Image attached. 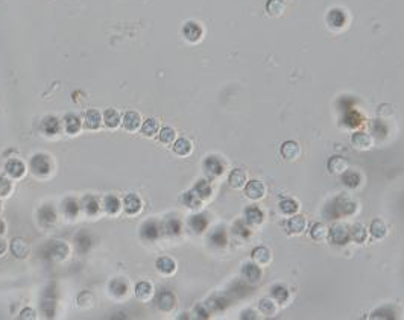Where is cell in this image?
<instances>
[{
    "label": "cell",
    "instance_id": "obj_58",
    "mask_svg": "<svg viewBox=\"0 0 404 320\" xmlns=\"http://www.w3.org/2000/svg\"><path fill=\"white\" fill-rule=\"evenodd\" d=\"M242 319H256V313L254 311H243Z\"/></svg>",
    "mask_w": 404,
    "mask_h": 320
},
{
    "label": "cell",
    "instance_id": "obj_3",
    "mask_svg": "<svg viewBox=\"0 0 404 320\" xmlns=\"http://www.w3.org/2000/svg\"><path fill=\"white\" fill-rule=\"evenodd\" d=\"M69 255V248L62 241H52L46 246V256L54 258V260H64Z\"/></svg>",
    "mask_w": 404,
    "mask_h": 320
},
{
    "label": "cell",
    "instance_id": "obj_43",
    "mask_svg": "<svg viewBox=\"0 0 404 320\" xmlns=\"http://www.w3.org/2000/svg\"><path fill=\"white\" fill-rule=\"evenodd\" d=\"M280 210L286 216H294L298 211V203L294 199H284L280 202Z\"/></svg>",
    "mask_w": 404,
    "mask_h": 320
},
{
    "label": "cell",
    "instance_id": "obj_32",
    "mask_svg": "<svg viewBox=\"0 0 404 320\" xmlns=\"http://www.w3.org/2000/svg\"><path fill=\"white\" fill-rule=\"evenodd\" d=\"M284 8H286V5L283 0H268V3H266V11L272 17H280L284 12Z\"/></svg>",
    "mask_w": 404,
    "mask_h": 320
},
{
    "label": "cell",
    "instance_id": "obj_53",
    "mask_svg": "<svg viewBox=\"0 0 404 320\" xmlns=\"http://www.w3.org/2000/svg\"><path fill=\"white\" fill-rule=\"evenodd\" d=\"M394 317H395V311L392 308H389V306L372 313V319H394Z\"/></svg>",
    "mask_w": 404,
    "mask_h": 320
},
{
    "label": "cell",
    "instance_id": "obj_47",
    "mask_svg": "<svg viewBox=\"0 0 404 320\" xmlns=\"http://www.w3.org/2000/svg\"><path fill=\"white\" fill-rule=\"evenodd\" d=\"M175 137H176L175 129H172V128H169V126L163 128V129L160 131V134H158V138H160V141H161L163 144H170V143H173Z\"/></svg>",
    "mask_w": 404,
    "mask_h": 320
},
{
    "label": "cell",
    "instance_id": "obj_11",
    "mask_svg": "<svg viewBox=\"0 0 404 320\" xmlns=\"http://www.w3.org/2000/svg\"><path fill=\"white\" fill-rule=\"evenodd\" d=\"M123 208L125 211L128 213L129 216H134L137 213H140L142 210V201L138 198L137 194H128L123 201Z\"/></svg>",
    "mask_w": 404,
    "mask_h": 320
},
{
    "label": "cell",
    "instance_id": "obj_54",
    "mask_svg": "<svg viewBox=\"0 0 404 320\" xmlns=\"http://www.w3.org/2000/svg\"><path fill=\"white\" fill-rule=\"evenodd\" d=\"M226 305H228V301L223 299V298H213V299L208 301V306H210L211 310H214V311L223 310Z\"/></svg>",
    "mask_w": 404,
    "mask_h": 320
},
{
    "label": "cell",
    "instance_id": "obj_48",
    "mask_svg": "<svg viewBox=\"0 0 404 320\" xmlns=\"http://www.w3.org/2000/svg\"><path fill=\"white\" fill-rule=\"evenodd\" d=\"M327 234H328V231H327V228H325L322 223H314V225L312 226V231H310L312 238L316 240V241L324 240V238L327 237Z\"/></svg>",
    "mask_w": 404,
    "mask_h": 320
},
{
    "label": "cell",
    "instance_id": "obj_26",
    "mask_svg": "<svg viewBox=\"0 0 404 320\" xmlns=\"http://www.w3.org/2000/svg\"><path fill=\"white\" fill-rule=\"evenodd\" d=\"M173 152L180 156H187L192 152V141L187 138H178L173 144Z\"/></svg>",
    "mask_w": 404,
    "mask_h": 320
},
{
    "label": "cell",
    "instance_id": "obj_18",
    "mask_svg": "<svg viewBox=\"0 0 404 320\" xmlns=\"http://www.w3.org/2000/svg\"><path fill=\"white\" fill-rule=\"evenodd\" d=\"M74 244H76V249H78L79 253H85V252H88V249L92 248L93 240L90 237V234L82 231V232L78 234L76 238H74Z\"/></svg>",
    "mask_w": 404,
    "mask_h": 320
},
{
    "label": "cell",
    "instance_id": "obj_59",
    "mask_svg": "<svg viewBox=\"0 0 404 320\" xmlns=\"http://www.w3.org/2000/svg\"><path fill=\"white\" fill-rule=\"evenodd\" d=\"M5 251H6V243L2 238H0V255H2Z\"/></svg>",
    "mask_w": 404,
    "mask_h": 320
},
{
    "label": "cell",
    "instance_id": "obj_27",
    "mask_svg": "<svg viewBox=\"0 0 404 320\" xmlns=\"http://www.w3.org/2000/svg\"><path fill=\"white\" fill-rule=\"evenodd\" d=\"M181 202L188 206V208H192V210H196V208H201L202 205V199L199 198V196L195 193V191H187L181 196Z\"/></svg>",
    "mask_w": 404,
    "mask_h": 320
},
{
    "label": "cell",
    "instance_id": "obj_1",
    "mask_svg": "<svg viewBox=\"0 0 404 320\" xmlns=\"http://www.w3.org/2000/svg\"><path fill=\"white\" fill-rule=\"evenodd\" d=\"M356 210H357V205L354 202H351L349 199L339 196V198H336L330 205L325 208L324 216L327 219H339V217H342V216L354 214Z\"/></svg>",
    "mask_w": 404,
    "mask_h": 320
},
{
    "label": "cell",
    "instance_id": "obj_55",
    "mask_svg": "<svg viewBox=\"0 0 404 320\" xmlns=\"http://www.w3.org/2000/svg\"><path fill=\"white\" fill-rule=\"evenodd\" d=\"M11 188H12L11 181L3 176H0V196H8Z\"/></svg>",
    "mask_w": 404,
    "mask_h": 320
},
{
    "label": "cell",
    "instance_id": "obj_45",
    "mask_svg": "<svg viewBox=\"0 0 404 320\" xmlns=\"http://www.w3.org/2000/svg\"><path fill=\"white\" fill-rule=\"evenodd\" d=\"M150 293H152V286L149 284V282H138L137 287H135V294L138 299H147L150 296Z\"/></svg>",
    "mask_w": 404,
    "mask_h": 320
},
{
    "label": "cell",
    "instance_id": "obj_41",
    "mask_svg": "<svg viewBox=\"0 0 404 320\" xmlns=\"http://www.w3.org/2000/svg\"><path fill=\"white\" fill-rule=\"evenodd\" d=\"M142 132L146 137H154L158 132V121L155 118H146L142 125Z\"/></svg>",
    "mask_w": 404,
    "mask_h": 320
},
{
    "label": "cell",
    "instance_id": "obj_52",
    "mask_svg": "<svg viewBox=\"0 0 404 320\" xmlns=\"http://www.w3.org/2000/svg\"><path fill=\"white\" fill-rule=\"evenodd\" d=\"M260 311L266 316L275 314V303L271 299H261L260 301Z\"/></svg>",
    "mask_w": 404,
    "mask_h": 320
},
{
    "label": "cell",
    "instance_id": "obj_23",
    "mask_svg": "<svg viewBox=\"0 0 404 320\" xmlns=\"http://www.w3.org/2000/svg\"><path fill=\"white\" fill-rule=\"evenodd\" d=\"M327 21L331 28H344L345 26V14L340 9H331L327 16Z\"/></svg>",
    "mask_w": 404,
    "mask_h": 320
},
{
    "label": "cell",
    "instance_id": "obj_7",
    "mask_svg": "<svg viewBox=\"0 0 404 320\" xmlns=\"http://www.w3.org/2000/svg\"><path fill=\"white\" fill-rule=\"evenodd\" d=\"M245 193L249 199H261L264 193H266V187H264V184L261 181H249L245 187Z\"/></svg>",
    "mask_w": 404,
    "mask_h": 320
},
{
    "label": "cell",
    "instance_id": "obj_12",
    "mask_svg": "<svg viewBox=\"0 0 404 320\" xmlns=\"http://www.w3.org/2000/svg\"><path fill=\"white\" fill-rule=\"evenodd\" d=\"M327 167H328V171H330V173L339 175V173H344L345 170H348V161L342 156H333L328 159Z\"/></svg>",
    "mask_w": 404,
    "mask_h": 320
},
{
    "label": "cell",
    "instance_id": "obj_9",
    "mask_svg": "<svg viewBox=\"0 0 404 320\" xmlns=\"http://www.w3.org/2000/svg\"><path fill=\"white\" fill-rule=\"evenodd\" d=\"M281 155L287 161H295L301 155V147L296 141H286L281 146Z\"/></svg>",
    "mask_w": 404,
    "mask_h": 320
},
{
    "label": "cell",
    "instance_id": "obj_34",
    "mask_svg": "<svg viewBox=\"0 0 404 320\" xmlns=\"http://www.w3.org/2000/svg\"><path fill=\"white\" fill-rule=\"evenodd\" d=\"M188 225H190V228H192L195 232L201 234V232L205 231V228H207V225H208V221H207L205 216L196 214V216L190 217V221H188Z\"/></svg>",
    "mask_w": 404,
    "mask_h": 320
},
{
    "label": "cell",
    "instance_id": "obj_36",
    "mask_svg": "<svg viewBox=\"0 0 404 320\" xmlns=\"http://www.w3.org/2000/svg\"><path fill=\"white\" fill-rule=\"evenodd\" d=\"M349 237L356 243H363L366 237H368V231H366V228L362 223H356L349 231Z\"/></svg>",
    "mask_w": 404,
    "mask_h": 320
},
{
    "label": "cell",
    "instance_id": "obj_29",
    "mask_svg": "<svg viewBox=\"0 0 404 320\" xmlns=\"http://www.w3.org/2000/svg\"><path fill=\"white\" fill-rule=\"evenodd\" d=\"M38 219H40V221L43 225H52L54 221L56 220V213L50 205H46L38 211Z\"/></svg>",
    "mask_w": 404,
    "mask_h": 320
},
{
    "label": "cell",
    "instance_id": "obj_38",
    "mask_svg": "<svg viewBox=\"0 0 404 320\" xmlns=\"http://www.w3.org/2000/svg\"><path fill=\"white\" fill-rule=\"evenodd\" d=\"M110 290L114 296H125L126 291H128V284H126L125 279H112L110 284Z\"/></svg>",
    "mask_w": 404,
    "mask_h": 320
},
{
    "label": "cell",
    "instance_id": "obj_2",
    "mask_svg": "<svg viewBox=\"0 0 404 320\" xmlns=\"http://www.w3.org/2000/svg\"><path fill=\"white\" fill-rule=\"evenodd\" d=\"M31 170L37 176H47L50 173V161L49 156L38 153L31 159Z\"/></svg>",
    "mask_w": 404,
    "mask_h": 320
},
{
    "label": "cell",
    "instance_id": "obj_51",
    "mask_svg": "<svg viewBox=\"0 0 404 320\" xmlns=\"http://www.w3.org/2000/svg\"><path fill=\"white\" fill-rule=\"evenodd\" d=\"M345 123H347L348 128H356L362 123V117H360L359 113H356V111H351V113H348L345 116Z\"/></svg>",
    "mask_w": 404,
    "mask_h": 320
},
{
    "label": "cell",
    "instance_id": "obj_22",
    "mask_svg": "<svg viewBox=\"0 0 404 320\" xmlns=\"http://www.w3.org/2000/svg\"><path fill=\"white\" fill-rule=\"evenodd\" d=\"M306 226H307V221H306V219L302 217V216L294 214L292 217L289 219V221H287V229L290 232H294V234H301L302 231L306 229Z\"/></svg>",
    "mask_w": 404,
    "mask_h": 320
},
{
    "label": "cell",
    "instance_id": "obj_31",
    "mask_svg": "<svg viewBox=\"0 0 404 320\" xmlns=\"http://www.w3.org/2000/svg\"><path fill=\"white\" fill-rule=\"evenodd\" d=\"M369 232H371V236L377 240H382L386 237V234H387V228L386 225L383 223L382 220H374L372 223H371V228H369Z\"/></svg>",
    "mask_w": 404,
    "mask_h": 320
},
{
    "label": "cell",
    "instance_id": "obj_14",
    "mask_svg": "<svg viewBox=\"0 0 404 320\" xmlns=\"http://www.w3.org/2000/svg\"><path fill=\"white\" fill-rule=\"evenodd\" d=\"M157 305H158V308L163 310V311H170L175 306V296L170 291L163 290L157 298Z\"/></svg>",
    "mask_w": 404,
    "mask_h": 320
},
{
    "label": "cell",
    "instance_id": "obj_50",
    "mask_svg": "<svg viewBox=\"0 0 404 320\" xmlns=\"http://www.w3.org/2000/svg\"><path fill=\"white\" fill-rule=\"evenodd\" d=\"M166 232L170 236H178L181 232V221L178 219H169L166 221Z\"/></svg>",
    "mask_w": 404,
    "mask_h": 320
},
{
    "label": "cell",
    "instance_id": "obj_19",
    "mask_svg": "<svg viewBox=\"0 0 404 320\" xmlns=\"http://www.w3.org/2000/svg\"><path fill=\"white\" fill-rule=\"evenodd\" d=\"M228 182L233 188H242L246 185V173L242 168H234L230 173Z\"/></svg>",
    "mask_w": 404,
    "mask_h": 320
},
{
    "label": "cell",
    "instance_id": "obj_44",
    "mask_svg": "<svg viewBox=\"0 0 404 320\" xmlns=\"http://www.w3.org/2000/svg\"><path fill=\"white\" fill-rule=\"evenodd\" d=\"M119 210H120V202H119V199L116 198V196H112V194L107 196L105 198V211L108 214H116V213H119Z\"/></svg>",
    "mask_w": 404,
    "mask_h": 320
},
{
    "label": "cell",
    "instance_id": "obj_49",
    "mask_svg": "<svg viewBox=\"0 0 404 320\" xmlns=\"http://www.w3.org/2000/svg\"><path fill=\"white\" fill-rule=\"evenodd\" d=\"M233 231H234L236 236L242 237V238H248L249 234H251V232H249V228L246 226V221H243V220L236 221V225H234Z\"/></svg>",
    "mask_w": 404,
    "mask_h": 320
},
{
    "label": "cell",
    "instance_id": "obj_24",
    "mask_svg": "<svg viewBox=\"0 0 404 320\" xmlns=\"http://www.w3.org/2000/svg\"><path fill=\"white\" fill-rule=\"evenodd\" d=\"M11 252L17 258H26L29 253V248L21 238H14L11 241Z\"/></svg>",
    "mask_w": 404,
    "mask_h": 320
},
{
    "label": "cell",
    "instance_id": "obj_5",
    "mask_svg": "<svg viewBox=\"0 0 404 320\" xmlns=\"http://www.w3.org/2000/svg\"><path fill=\"white\" fill-rule=\"evenodd\" d=\"M183 35H184V38L187 41H190V43H196L201 40V36H202V28H201V24L196 23V21H187L184 24V28H183Z\"/></svg>",
    "mask_w": 404,
    "mask_h": 320
},
{
    "label": "cell",
    "instance_id": "obj_25",
    "mask_svg": "<svg viewBox=\"0 0 404 320\" xmlns=\"http://www.w3.org/2000/svg\"><path fill=\"white\" fill-rule=\"evenodd\" d=\"M351 141L357 149H368V147H371V144H372L371 137L365 132H354L351 137Z\"/></svg>",
    "mask_w": 404,
    "mask_h": 320
},
{
    "label": "cell",
    "instance_id": "obj_33",
    "mask_svg": "<svg viewBox=\"0 0 404 320\" xmlns=\"http://www.w3.org/2000/svg\"><path fill=\"white\" fill-rule=\"evenodd\" d=\"M252 260H254L258 266H264L271 261V252L266 248H257L252 251Z\"/></svg>",
    "mask_w": 404,
    "mask_h": 320
},
{
    "label": "cell",
    "instance_id": "obj_21",
    "mask_svg": "<svg viewBox=\"0 0 404 320\" xmlns=\"http://www.w3.org/2000/svg\"><path fill=\"white\" fill-rule=\"evenodd\" d=\"M100 123H102V116H100V113L97 109H88L87 111V114H85V126L88 129H99L100 126Z\"/></svg>",
    "mask_w": 404,
    "mask_h": 320
},
{
    "label": "cell",
    "instance_id": "obj_40",
    "mask_svg": "<svg viewBox=\"0 0 404 320\" xmlns=\"http://www.w3.org/2000/svg\"><path fill=\"white\" fill-rule=\"evenodd\" d=\"M193 191L199 196L201 199H207V198H210V196H211V185H210L207 181L201 179V181L196 182Z\"/></svg>",
    "mask_w": 404,
    "mask_h": 320
},
{
    "label": "cell",
    "instance_id": "obj_46",
    "mask_svg": "<svg viewBox=\"0 0 404 320\" xmlns=\"http://www.w3.org/2000/svg\"><path fill=\"white\" fill-rule=\"evenodd\" d=\"M210 241L214 246H218V248H222V246H225L226 244V234H225V231L223 229L213 231L211 236H210Z\"/></svg>",
    "mask_w": 404,
    "mask_h": 320
},
{
    "label": "cell",
    "instance_id": "obj_56",
    "mask_svg": "<svg viewBox=\"0 0 404 320\" xmlns=\"http://www.w3.org/2000/svg\"><path fill=\"white\" fill-rule=\"evenodd\" d=\"M195 313L199 319H208V311L205 310V306L204 305H198L196 308H195Z\"/></svg>",
    "mask_w": 404,
    "mask_h": 320
},
{
    "label": "cell",
    "instance_id": "obj_10",
    "mask_svg": "<svg viewBox=\"0 0 404 320\" xmlns=\"http://www.w3.org/2000/svg\"><path fill=\"white\" fill-rule=\"evenodd\" d=\"M122 123H123V128H125L126 131L134 132V131H137L138 128H140V125H142V117H140V114L137 113V111H128V113H126V114L123 116Z\"/></svg>",
    "mask_w": 404,
    "mask_h": 320
},
{
    "label": "cell",
    "instance_id": "obj_35",
    "mask_svg": "<svg viewBox=\"0 0 404 320\" xmlns=\"http://www.w3.org/2000/svg\"><path fill=\"white\" fill-rule=\"evenodd\" d=\"M342 182L348 188H356V187H359V184H360V175L356 173V171L345 170L342 173Z\"/></svg>",
    "mask_w": 404,
    "mask_h": 320
},
{
    "label": "cell",
    "instance_id": "obj_28",
    "mask_svg": "<svg viewBox=\"0 0 404 320\" xmlns=\"http://www.w3.org/2000/svg\"><path fill=\"white\" fill-rule=\"evenodd\" d=\"M157 269L164 275H170V273L175 272L176 264H175V261L172 260V258L161 256V258H158V261H157Z\"/></svg>",
    "mask_w": 404,
    "mask_h": 320
},
{
    "label": "cell",
    "instance_id": "obj_8",
    "mask_svg": "<svg viewBox=\"0 0 404 320\" xmlns=\"http://www.w3.org/2000/svg\"><path fill=\"white\" fill-rule=\"evenodd\" d=\"M140 236H142L143 240H147V241L157 240L160 237V226H158L157 221L149 220V221H146V223H143Z\"/></svg>",
    "mask_w": 404,
    "mask_h": 320
},
{
    "label": "cell",
    "instance_id": "obj_17",
    "mask_svg": "<svg viewBox=\"0 0 404 320\" xmlns=\"http://www.w3.org/2000/svg\"><path fill=\"white\" fill-rule=\"evenodd\" d=\"M5 170L11 178L18 179L24 175V164L21 161H18V159H9L5 166Z\"/></svg>",
    "mask_w": 404,
    "mask_h": 320
},
{
    "label": "cell",
    "instance_id": "obj_16",
    "mask_svg": "<svg viewBox=\"0 0 404 320\" xmlns=\"http://www.w3.org/2000/svg\"><path fill=\"white\" fill-rule=\"evenodd\" d=\"M62 123H64V129L67 134H76L81 131V118L76 114H67L64 118H62Z\"/></svg>",
    "mask_w": 404,
    "mask_h": 320
},
{
    "label": "cell",
    "instance_id": "obj_39",
    "mask_svg": "<svg viewBox=\"0 0 404 320\" xmlns=\"http://www.w3.org/2000/svg\"><path fill=\"white\" fill-rule=\"evenodd\" d=\"M62 211H64L66 217L69 219H74L79 213V205L74 199H66L64 203H62Z\"/></svg>",
    "mask_w": 404,
    "mask_h": 320
},
{
    "label": "cell",
    "instance_id": "obj_13",
    "mask_svg": "<svg viewBox=\"0 0 404 320\" xmlns=\"http://www.w3.org/2000/svg\"><path fill=\"white\" fill-rule=\"evenodd\" d=\"M263 219H264L263 211L256 205H251L245 210V221L249 225H260Z\"/></svg>",
    "mask_w": 404,
    "mask_h": 320
},
{
    "label": "cell",
    "instance_id": "obj_6",
    "mask_svg": "<svg viewBox=\"0 0 404 320\" xmlns=\"http://www.w3.org/2000/svg\"><path fill=\"white\" fill-rule=\"evenodd\" d=\"M349 238V231L345 225H334L330 229V240L334 244H347Z\"/></svg>",
    "mask_w": 404,
    "mask_h": 320
},
{
    "label": "cell",
    "instance_id": "obj_30",
    "mask_svg": "<svg viewBox=\"0 0 404 320\" xmlns=\"http://www.w3.org/2000/svg\"><path fill=\"white\" fill-rule=\"evenodd\" d=\"M102 121L105 123V125L111 129H114L119 126V123H120V114L117 113L116 109H107L105 113H104V117H102Z\"/></svg>",
    "mask_w": 404,
    "mask_h": 320
},
{
    "label": "cell",
    "instance_id": "obj_15",
    "mask_svg": "<svg viewBox=\"0 0 404 320\" xmlns=\"http://www.w3.org/2000/svg\"><path fill=\"white\" fill-rule=\"evenodd\" d=\"M242 273L246 278V281L251 282V284H256V282H258L260 278H261V272H260L258 266L257 264H252V263H248V264L243 266Z\"/></svg>",
    "mask_w": 404,
    "mask_h": 320
},
{
    "label": "cell",
    "instance_id": "obj_20",
    "mask_svg": "<svg viewBox=\"0 0 404 320\" xmlns=\"http://www.w3.org/2000/svg\"><path fill=\"white\" fill-rule=\"evenodd\" d=\"M41 129L47 134V135H55L59 132L61 129V123L56 117L54 116H49V117H44L43 118V123H41Z\"/></svg>",
    "mask_w": 404,
    "mask_h": 320
},
{
    "label": "cell",
    "instance_id": "obj_60",
    "mask_svg": "<svg viewBox=\"0 0 404 320\" xmlns=\"http://www.w3.org/2000/svg\"><path fill=\"white\" fill-rule=\"evenodd\" d=\"M3 232H5V223L0 220V234H3Z\"/></svg>",
    "mask_w": 404,
    "mask_h": 320
},
{
    "label": "cell",
    "instance_id": "obj_57",
    "mask_svg": "<svg viewBox=\"0 0 404 320\" xmlns=\"http://www.w3.org/2000/svg\"><path fill=\"white\" fill-rule=\"evenodd\" d=\"M20 319H35V311L32 308L23 310L21 314H20Z\"/></svg>",
    "mask_w": 404,
    "mask_h": 320
},
{
    "label": "cell",
    "instance_id": "obj_42",
    "mask_svg": "<svg viewBox=\"0 0 404 320\" xmlns=\"http://www.w3.org/2000/svg\"><path fill=\"white\" fill-rule=\"evenodd\" d=\"M272 298L278 303H286L289 301V290L283 286L272 287Z\"/></svg>",
    "mask_w": 404,
    "mask_h": 320
},
{
    "label": "cell",
    "instance_id": "obj_37",
    "mask_svg": "<svg viewBox=\"0 0 404 320\" xmlns=\"http://www.w3.org/2000/svg\"><path fill=\"white\" fill-rule=\"evenodd\" d=\"M82 206L88 216H94L99 213V203L94 196H85L82 199Z\"/></svg>",
    "mask_w": 404,
    "mask_h": 320
},
{
    "label": "cell",
    "instance_id": "obj_4",
    "mask_svg": "<svg viewBox=\"0 0 404 320\" xmlns=\"http://www.w3.org/2000/svg\"><path fill=\"white\" fill-rule=\"evenodd\" d=\"M205 173L211 178H218L223 173V163L218 156H208L204 161Z\"/></svg>",
    "mask_w": 404,
    "mask_h": 320
}]
</instances>
